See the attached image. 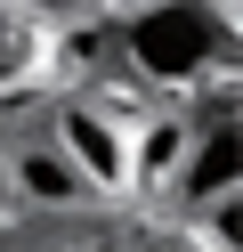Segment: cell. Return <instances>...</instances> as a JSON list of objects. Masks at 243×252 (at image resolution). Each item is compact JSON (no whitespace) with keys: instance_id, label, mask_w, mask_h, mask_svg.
I'll use <instances>...</instances> for the list:
<instances>
[{"instance_id":"52a82bcc","label":"cell","mask_w":243,"mask_h":252,"mask_svg":"<svg viewBox=\"0 0 243 252\" xmlns=\"http://www.w3.org/2000/svg\"><path fill=\"white\" fill-rule=\"evenodd\" d=\"M8 33H16V17H8V8H0V41H8Z\"/></svg>"},{"instance_id":"6da1fadb","label":"cell","mask_w":243,"mask_h":252,"mask_svg":"<svg viewBox=\"0 0 243 252\" xmlns=\"http://www.w3.org/2000/svg\"><path fill=\"white\" fill-rule=\"evenodd\" d=\"M113 49H122L130 82H146V90H194V82H211V73L227 65V49H235V8H194V0L130 8L122 33H113Z\"/></svg>"},{"instance_id":"7a4b0ae2","label":"cell","mask_w":243,"mask_h":252,"mask_svg":"<svg viewBox=\"0 0 243 252\" xmlns=\"http://www.w3.org/2000/svg\"><path fill=\"white\" fill-rule=\"evenodd\" d=\"M49 147L73 163V179L89 187V203L97 195H130V179H138V171H130L138 163V138H130L97 98H65L57 114H49Z\"/></svg>"},{"instance_id":"ba28073f","label":"cell","mask_w":243,"mask_h":252,"mask_svg":"<svg viewBox=\"0 0 243 252\" xmlns=\"http://www.w3.org/2000/svg\"><path fill=\"white\" fill-rule=\"evenodd\" d=\"M0 244H8V220H0Z\"/></svg>"},{"instance_id":"277c9868","label":"cell","mask_w":243,"mask_h":252,"mask_svg":"<svg viewBox=\"0 0 243 252\" xmlns=\"http://www.w3.org/2000/svg\"><path fill=\"white\" fill-rule=\"evenodd\" d=\"M8 187H16V203H25V212H49V220H73L81 203H89V187H81L73 163L49 147V130L8 147Z\"/></svg>"},{"instance_id":"8992f818","label":"cell","mask_w":243,"mask_h":252,"mask_svg":"<svg viewBox=\"0 0 243 252\" xmlns=\"http://www.w3.org/2000/svg\"><path fill=\"white\" fill-rule=\"evenodd\" d=\"M138 252H178V244H170V236H138Z\"/></svg>"},{"instance_id":"5b68a950","label":"cell","mask_w":243,"mask_h":252,"mask_svg":"<svg viewBox=\"0 0 243 252\" xmlns=\"http://www.w3.org/2000/svg\"><path fill=\"white\" fill-rule=\"evenodd\" d=\"M194 220H203L211 252H235V244H243V203H235V195H227V203H211V212H194Z\"/></svg>"},{"instance_id":"3957f363","label":"cell","mask_w":243,"mask_h":252,"mask_svg":"<svg viewBox=\"0 0 243 252\" xmlns=\"http://www.w3.org/2000/svg\"><path fill=\"white\" fill-rule=\"evenodd\" d=\"M243 187V130L235 122H203V130L178 147V171H170V195L187 203V212H211V203H227Z\"/></svg>"}]
</instances>
